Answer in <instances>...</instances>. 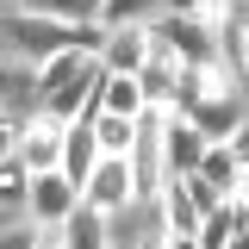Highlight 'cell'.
<instances>
[{"instance_id":"cell-21","label":"cell","mask_w":249,"mask_h":249,"mask_svg":"<svg viewBox=\"0 0 249 249\" xmlns=\"http://www.w3.org/2000/svg\"><path fill=\"white\" fill-rule=\"evenodd\" d=\"M162 13H199V0H162Z\"/></svg>"},{"instance_id":"cell-1","label":"cell","mask_w":249,"mask_h":249,"mask_svg":"<svg viewBox=\"0 0 249 249\" xmlns=\"http://www.w3.org/2000/svg\"><path fill=\"white\" fill-rule=\"evenodd\" d=\"M69 44H81V25H69V19H50V13H37V6H0V50L19 62H37L50 56V50H69Z\"/></svg>"},{"instance_id":"cell-2","label":"cell","mask_w":249,"mask_h":249,"mask_svg":"<svg viewBox=\"0 0 249 249\" xmlns=\"http://www.w3.org/2000/svg\"><path fill=\"white\" fill-rule=\"evenodd\" d=\"M181 112L199 124L212 143H231V131L249 119V88H231V93H193V100H181Z\"/></svg>"},{"instance_id":"cell-7","label":"cell","mask_w":249,"mask_h":249,"mask_svg":"<svg viewBox=\"0 0 249 249\" xmlns=\"http://www.w3.org/2000/svg\"><path fill=\"white\" fill-rule=\"evenodd\" d=\"M137 81H143V93H150V106H181V88H187V62L156 37L150 62L137 69Z\"/></svg>"},{"instance_id":"cell-22","label":"cell","mask_w":249,"mask_h":249,"mask_svg":"<svg viewBox=\"0 0 249 249\" xmlns=\"http://www.w3.org/2000/svg\"><path fill=\"white\" fill-rule=\"evenodd\" d=\"M0 6H19V0H0Z\"/></svg>"},{"instance_id":"cell-17","label":"cell","mask_w":249,"mask_h":249,"mask_svg":"<svg viewBox=\"0 0 249 249\" xmlns=\"http://www.w3.org/2000/svg\"><path fill=\"white\" fill-rule=\"evenodd\" d=\"M156 13H162V0H100L106 25H150Z\"/></svg>"},{"instance_id":"cell-16","label":"cell","mask_w":249,"mask_h":249,"mask_svg":"<svg viewBox=\"0 0 249 249\" xmlns=\"http://www.w3.org/2000/svg\"><path fill=\"white\" fill-rule=\"evenodd\" d=\"M199 175H206V181H218L224 193H237L243 162H237V150H231V143H206V156H199Z\"/></svg>"},{"instance_id":"cell-18","label":"cell","mask_w":249,"mask_h":249,"mask_svg":"<svg viewBox=\"0 0 249 249\" xmlns=\"http://www.w3.org/2000/svg\"><path fill=\"white\" fill-rule=\"evenodd\" d=\"M19 6H37V13L69 19V25H88V19H100V0H19Z\"/></svg>"},{"instance_id":"cell-9","label":"cell","mask_w":249,"mask_h":249,"mask_svg":"<svg viewBox=\"0 0 249 249\" xmlns=\"http://www.w3.org/2000/svg\"><path fill=\"white\" fill-rule=\"evenodd\" d=\"M62 131H69V124L50 119V112H31V119H25L19 156L31 162V175H37V168H62Z\"/></svg>"},{"instance_id":"cell-15","label":"cell","mask_w":249,"mask_h":249,"mask_svg":"<svg viewBox=\"0 0 249 249\" xmlns=\"http://www.w3.org/2000/svg\"><path fill=\"white\" fill-rule=\"evenodd\" d=\"M93 137H100L106 156H131V143H137V119H131V112H93Z\"/></svg>"},{"instance_id":"cell-19","label":"cell","mask_w":249,"mask_h":249,"mask_svg":"<svg viewBox=\"0 0 249 249\" xmlns=\"http://www.w3.org/2000/svg\"><path fill=\"white\" fill-rule=\"evenodd\" d=\"M231 150H237V162H249V119L231 131Z\"/></svg>"},{"instance_id":"cell-3","label":"cell","mask_w":249,"mask_h":249,"mask_svg":"<svg viewBox=\"0 0 249 249\" xmlns=\"http://www.w3.org/2000/svg\"><path fill=\"white\" fill-rule=\"evenodd\" d=\"M156 218H162V243L181 249V243H199V206H193V193H187L181 175H168L162 181V193H156Z\"/></svg>"},{"instance_id":"cell-5","label":"cell","mask_w":249,"mask_h":249,"mask_svg":"<svg viewBox=\"0 0 249 249\" xmlns=\"http://www.w3.org/2000/svg\"><path fill=\"white\" fill-rule=\"evenodd\" d=\"M206 131L187 119L181 106H168V124H162V162H168V175H193L199 168V156H206Z\"/></svg>"},{"instance_id":"cell-12","label":"cell","mask_w":249,"mask_h":249,"mask_svg":"<svg viewBox=\"0 0 249 249\" xmlns=\"http://www.w3.org/2000/svg\"><path fill=\"white\" fill-rule=\"evenodd\" d=\"M150 106V93H143V81L137 75H124V69H106V81H100V112H143Z\"/></svg>"},{"instance_id":"cell-11","label":"cell","mask_w":249,"mask_h":249,"mask_svg":"<svg viewBox=\"0 0 249 249\" xmlns=\"http://www.w3.org/2000/svg\"><path fill=\"white\" fill-rule=\"evenodd\" d=\"M0 106L6 112H37V69L31 62H19V56H6L0 50Z\"/></svg>"},{"instance_id":"cell-23","label":"cell","mask_w":249,"mask_h":249,"mask_svg":"<svg viewBox=\"0 0 249 249\" xmlns=\"http://www.w3.org/2000/svg\"><path fill=\"white\" fill-rule=\"evenodd\" d=\"M243 6H249V0H243Z\"/></svg>"},{"instance_id":"cell-13","label":"cell","mask_w":249,"mask_h":249,"mask_svg":"<svg viewBox=\"0 0 249 249\" xmlns=\"http://www.w3.org/2000/svg\"><path fill=\"white\" fill-rule=\"evenodd\" d=\"M62 249H106V212L81 199L75 212L62 218Z\"/></svg>"},{"instance_id":"cell-8","label":"cell","mask_w":249,"mask_h":249,"mask_svg":"<svg viewBox=\"0 0 249 249\" xmlns=\"http://www.w3.org/2000/svg\"><path fill=\"white\" fill-rule=\"evenodd\" d=\"M150 50H156V25H112V31H106L100 62H106V69H124V75H137V69L150 62Z\"/></svg>"},{"instance_id":"cell-14","label":"cell","mask_w":249,"mask_h":249,"mask_svg":"<svg viewBox=\"0 0 249 249\" xmlns=\"http://www.w3.org/2000/svg\"><path fill=\"white\" fill-rule=\"evenodd\" d=\"M243 231H249L243 206H237V199H224L218 212H206V218H199V249H224V243H237Z\"/></svg>"},{"instance_id":"cell-10","label":"cell","mask_w":249,"mask_h":249,"mask_svg":"<svg viewBox=\"0 0 249 249\" xmlns=\"http://www.w3.org/2000/svg\"><path fill=\"white\" fill-rule=\"evenodd\" d=\"M100 137H93V119H69V131H62V175L75 187H88V175L100 168Z\"/></svg>"},{"instance_id":"cell-4","label":"cell","mask_w":249,"mask_h":249,"mask_svg":"<svg viewBox=\"0 0 249 249\" xmlns=\"http://www.w3.org/2000/svg\"><path fill=\"white\" fill-rule=\"evenodd\" d=\"M25 206H31V218H37V224H62V218L81 206V187L69 181L62 168H37V175H31V187H25Z\"/></svg>"},{"instance_id":"cell-20","label":"cell","mask_w":249,"mask_h":249,"mask_svg":"<svg viewBox=\"0 0 249 249\" xmlns=\"http://www.w3.org/2000/svg\"><path fill=\"white\" fill-rule=\"evenodd\" d=\"M237 206H243V218H249V162H243V175H237V193H231Z\"/></svg>"},{"instance_id":"cell-6","label":"cell","mask_w":249,"mask_h":249,"mask_svg":"<svg viewBox=\"0 0 249 249\" xmlns=\"http://www.w3.org/2000/svg\"><path fill=\"white\" fill-rule=\"evenodd\" d=\"M81 199H88V206H100V212H112V206H124V199H137L131 156H100V168H93L88 187H81Z\"/></svg>"}]
</instances>
